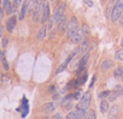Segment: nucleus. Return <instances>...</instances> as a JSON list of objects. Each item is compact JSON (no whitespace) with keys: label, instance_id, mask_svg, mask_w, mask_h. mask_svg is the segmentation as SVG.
I'll return each mask as SVG.
<instances>
[{"label":"nucleus","instance_id":"nucleus-29","mask_svg":"<svg viewBox=\"0 0 123 119\" xmlns=\"http://www.w3.org/2000/svg\"><path fill=\"white\" fill-rule=\"evenodd\" d=\"M81 28H82V30H83V33H85V34H87V35L89 34V28H88V26H87V24H83Z\"/></svg>","mask_w":123,"mask_h":119},{"label":"nucleus","instance_id":"nucleus-42","mask_svg":"<svg viewBox=\"0 0 123 119\" xmlns=\"http://www.w3.org/2000/svg\"><path fill=\"white\" fill-rule=\"evenodd\" d=\"M112 1H115V0H112Z\"/></svg>","mask_w":123,"mask_h":119},{"label":"nucleus","instance_id":"nucleus-33","mask_svg":"<svg viewBox=\"0 0 123 119\" xmlns=\"http://www.w3.org/2000/svg\"><path fill=\"white\" fill-rule=\"evenodd\" d=\"M7 43H9V39H7V38H3V46H4V47L7 45Z\"/></svg>","mask_w":123,"mask_h":119},{"label":"nucleus","instance_id":"nucleus-4","mask_svg":"<svg viewBox=\"0 0 123 119\" xmlns=\"http://www.w3.org/2000/svg\"><path fill=\"white\" fill-rule=\"evenodd\" d=\"M92 47H93V43H91L87 38H85V39H82V41H81L80 46L77 47V51H79V53L85 55V53L89 52Z\"/></svg>","mask_w":123,"mask_h":119},{"label":"nucleus","instance_id":"nucleus-27","mask_svg":"<svg viewBox=\"0 0 123 119\" xmlns=\"http://www.w3.org/2000/svg\"><path fill=\"white\" fill-rule=\"evenodd\" d=\"M87 119H95V112L93 109H89L87 112Z\"/></svg>","mask_w":123,"mask_h":119},{"label":"nucleus","instance_id":"nucleus-43","mask_svg":"<svg viewBox=\"0 0 123 119\" xmlns=\"http://www.w3.org/2000/svg\"><path fill=\"white\" fill-rule=\"evenodd\" d=\"M104 1H105V0H104Z\"/></svg>","mask_w":123,"mask_h":119},{"label":"nucleus","instance_id":"nucleus-25","mask_svg":"<svg viewBox=\"0 0 123 119\" xmlns=\"http://www.w3.org/2000/svg\"><path fill=\"white\" fill-rule=\"evenodd\" d=\"M22 5V0H13V3H12V7H13V12L17 10L18 6Z\"/></svg>","mask_w":123,"mask_h":119},{"label":"nucleus","instance_id":"nucleus-19","mask_svg":"<svg viewBox=\"0 0 123 119\" xmlns=\"http://www.w3.org/2000/svg\"><path fill=\"white\" fill-rule=\"evenodd\" d=\"M87 78H88V74L85 72L82 75H80L79 78H77V82H79V85H83L86 82H87Z\"/></svg>","mask_w":123,"mask_h":119},{"label":"nucleus","instance_id":"nucleus-14","mask_svg":"<svg viewBox=\"0 0 123 119\" xmlns=\"http://www.w3.org/2000/svg\"><path fill=\"white\" fill-rule=\"evenodd\" d=\"M46 34H47V27L43 24V26L39 29V32H37V35H36L37 40H43V39L46 38Z\"/></svg>","mask_w":123,"mask_h":119},{"label":"nucleus","instance_id":"nucleus-2","mask_svg":"<svg viewBox=\"0 0 123 119\" xmlns=\"http://www.w3.org/2000/svg\"><path fill=\"white\" fill-rule=\"evenodd\" d=\"M91 100H92V94H91L89 91H86V92L82 95V97H81L80 102L77 103L76 109L87 111V108H88V107H89V104H91Z\"/></svg>","mask_w":123,"mask_h":119},{"label":"nucleus","instance_id":"nucleus-32","mask_svg":"<svg viewBox=\"0 0 123 119\" xmlns=\"http://www.w3.org/2000/svg\"><path fill=\"white\" fill-rule=\"evenodd\" d=\"M48 92L54 94V92H55V85H51V86L48 88Z\"/></svg>","mask_w":123,"mask_h":119},{"label":"nucleus","instance_id":"nucleus-36","mask_svg":"<svg viewBox=\"0 0 123 119\" xmlns=\"http://www.w3.org/2000/svg\"><path fill=\"white\" fill-rule=\"evenodd\" d=\"M3 32H4V29H3L1 26H0V37H3Z\"/></svg>","mask_w":123,"mask_h":119},{"label":"nucleus","instance_id":"nucleus-31","mask_svg":"<svg viewBox=\"0 0 123 119\" xmlns=\"http://www.w3.org/2000/svg\"><path fill=\"white\" fill-rule=\"evenodd\" d=\"M51 119H63V115H62L60 113H57V114H54Z\"/></svg>","mask_w":123,"mask_h":119},{"label":"nucleus","instance_id":"nucleus-17","mask_svg":"<svg viewBox=\"0 0 123 119\" xmlns=\"http://www.w3.org/2000/svg\"><path fill=\"white\" fill-rule=\"evenodd\" d=\"M109 111V101L107 100H101L100 102V112L101 113H106Z\"/></svg>","mask_w":123,"mask_h":119},{"label":"nucleus","instance_id":"nucleus-13","mask_svg":"<svg viewBox=\"0 0 123 119\" xmlns=\"http://www.w3.org/2000/svg\"><path fill=\"white\" fill-rule=\"evenodd\" d=\"M57 27H58V30H59L60 33H65V30H67V28H68V21H67V18L64 17L63 20H62V21L57 24Z\"/></svg>","mask_w":123,"mask_h":119},{"label":"nucleus","instance_id":"nucleus-9","mask_svg":"<svg viewBox=\"0 0 123 119\" xmlns=\"http://www.w3.org/2000/svg\"><path fill=\"white\" fill-rule=\"evenodd\" d=\"M49 20V5L48 4H46L45 5V9H43V11H42V15H41V23L42 24H45L47 21Z\"/></svg>","mask_w":123,"mask_h":119},{"label":"nucleus","instance_id":"nucleus-40","mask_svg":"<svg viewBox=\"0 0 123 119\" xmlns=\"http://www.w3.org/2000/svg\"><path fill=\"white\" fill-rule=\"evenodd\" d=\"M121 46L123 47V38H122V40H121Z\"/></svg>","mask_w":123,"mask_h":119},{"label":"nucleus","instance_id":"nucleus-15","mask_svg":"<svg viewBox=\"0 0 123 119\" xmlns=\"http://www.w3.org/2000/svg\"><path fill=\"white\" fill-rule=\"evenodd\" d=\"M28 11V1L25 0L24 3H22V7H21V12H19V20H24L25 15Z\"/></svg>","mask_w":123,"mask_h":119},{"label":"nucleus","instance_id":"nucleus-6","mask_svg":"<svg viewBox=\"0 0 123 119\" xmlns=\"http://www.w3.org/2000/svg\"><path fill=\"white\" fill-rule=\"evenodd\" d=\"M45 5H46L45 1H43V0H41V1H39V4H37L35 11L33 12V21H34L35 23L41 20V15H42V11H43V9H45Z\"/></svg>","mask_w":123,"mask_h":119},{"label":"nucleus","instance_id":"nucleus-1","mask_svg":"<svg viewBox=\"0 0 123 119\" xmlns=\"http://www.w3.org/2000/svg\"><path fill=\"white\" fill-rule=\"evenodd\" d=\"M122 15H123V0H116V3L111 10V14H110V21L112 23L117 22L119 21Z\"/></svg>","mask_w":123,"mask_h":119},{"label":"nucleus","instance_id":"nucleus-7","mask_svg":"<svg viewBox=\"0 0 123 119\" xmlns=\"http://www.w3.org/2000/svg\"><path fill=\"white\" fill-rule=\"evenodd\" d=\"M82 39H83V30H82V28H77L76 32L70 38L71 43H74V44H79L80 41H82Z\"/></svg>","mask_w":123,"mask_h":119},{"label":"nucleus","instance_id":"nucleus-35","mask_svg":"<svg viewBox=\"0 0 123 119\" xmlns=\"http://www.w3.org/2000/svg\"><path fill=\"white\" fill-rule=\"evenodd\" d=\"M119 23H121V26H123V15H122L121 18H119Z\"/></svg>","mask_w":123,"mask_h":119},{"label":"nucleus","instance_id":"nucleus-3","mask_svg":"<svg viewBox=\"0 0 123 119\" xmlns=\"http://www.w3.org/2000/svg\"><path fill=\"white\" fill-rule=\"evenodd\" d=\"M65 17V4L64 3H62V4H59L58 5V7L55 9V11H54V15H53V21H54V23L55 24H58L62 20H63Z\"/></svg>","mask_w":123,"mask_h":119},{"label":"nucleus","instance_id":"nucleus-23","mask_svg":"<svg viewBox=\"0 0 123 119\" xmlns=\"http://www.w3.org/2000/svg\"><path fill=\"white\" fill-rule=\"evenodd\" d=\"M69 65L68 63H65V62H63V63H62L58 68H57V71H55V73L58 74V73H62V72H63V71H65L67 69V67H68Z\"/></svg>","mask_w":123,"mask_h":119},{"label":"nucleus","instance_id":"nucleus-16","mask_svg":"<svg viewBox=\"0 0 123 119\" xmlns=\"http://www.w3.org/2000/svg\"><path fill=\"white\" fill-rule=\"evenodd\" d=\"M112 66H113V63H112L111 60H105V61H103V63H101V71L106 72V71H109Z\"/></svg>","mask_w":123,"mask_h":119},{"label":"nucleus","instance_id":"nucleus-20","mask_svg":"<svg viewBox=\"0 0 123 119\" xmlns=\"http://www.w3.org/2000/svg\"><path fill=\"white\" fill-rule=\"evenodd\" d=\"M113 75H115L116 78H122V77H123V67H122V66L117 67V68L115 69V73H113Z\"/></svg>","mask_w":123,"mask_h":119},{"label":"nucleus","instance_id":"nucleus-8","mask_svg":"<svg viewBox=\"0 0 123 119\" xmlns=\"http://www.w3.org/2000/svg\"><path fill=\"white\" fill-rule=\"evenodd\" d=\"M1 7L4 9V11L7 15L13 14V7H12V4H11L10 0H1Z\"/></svg>","mask_w":123,"mask_h":119},{"label":"nucleus","instance_id":"nucleus-41","mask_svg":"<svg viewBox=\"0 0 123 119\" xmlns=\"http://www.w3.org/2000/svg\"><path fill=\"white\" fill-rule=\"evenodd\" d=\"M0 7H1V0H0Z\"/></svg>","mask_w":123,"mask_h":119},{"label":"nucleus","instance_id":"nucleus-10","mask_svg":"<svg viewBox=\"0 0 123 119\" xmlns=\"http://www.w3.org/2000/svg\"><path fill=\"white\" fill-rule=\"evenodd\" d=\"M16 22H17L16 16H11V17L7 20V22H6V29H7V32H9V33H11V32L15 29Z\"/></svg>","mask_w":123,"mask_h":119},{"label":"nucleus","instance_id":"nucleus-22","mask_svg":"<svg viewBox=\"0 0 123 119\" xmlns=\"http://www.w3.org/2000/svg\"><path fill=\"white\" fill-rule=\"evenodd\" d=\"M118 96H119V95H118V92H116V91H111V92H110V95H109V97H107V101H109V102H113Z\"/></svg>","mask_w":123,"mask_h":119},{"label":"nucleus","instance_id":"nucleus-28","mask_svg":"<svg viewBox=\"0 0 123 119\" xmlns=\"http://www.w3.org/2000/svg\"><path fill=\"white\" fill-rule=\"evenodd\" d=\"M83 3H85V5H87L88 7H93V6H94L93 0H83Z\"/></svg>","mask_w":123,"mask_h":119},{"label":"nucleus","instance_id":"nucleus-34","mask_svg":"<svg viewBox=\"0 0 123 119\" xmlns=\"http://www.w3.org/2000/svg\"><path fill=\"white\" fill-rule=\"evenodd\" d=\"M95 75H93V78H92V82H91V84H89V88H92L93 85H94V83H95Z\"/></svg>","mask_w":123,"mask_h":119},{"label":"nucleus","instance_id":"nucleus-30","mask_svg":"<svg viewBox=\"0 0 123 119\" xmlns=\"http://www.w3.org/2000/svg\"><path fill=\"white\" fill-rule=\"evenodd\" d=\"M3 63H4V68L6 69V71H9V68H10V66H9V63H7V61L5 60V57H4V60H3Z\"/></svg>","mask_w":123,"mask_h":119},{"label":"nucleus","instance_id":"nucleus-12","mask_svg":"<svg viewBox=\"0 0 123 119\" xmlns=\"http://www.w3.org/2000/svg\"><path fill=\"white\" fill-rule=\"evenodd\" d=\"M55 108H57V103L55 102H48V103H46L42 107V111L45 113H51V112H54Z\"/></svg>","mask_w":123,"mask_h":119},{"label":"nucleus","instance_id":"nucleus-39","mask_svg":"<svg viewBox=\"0 0 123 119\" xmlns=\"http://www.w3.org/2000/svg\"><path fill=\"white\" fill-rule=\"evenodd\" d=\"M118 95L121 96V95H123V86H122V89L119 90V92H118Z\"/></svg>","mask_w":123,"mask_h":119},{"label":"nucleus","instance_id":"nucleus-37","mask_svg":"<svg viewBox=\"0 0 123 119\" xmlns=\"http://www.w3.org/2000/svg\"><path fill=\"white\" fill-rule=\"evenodd\" d=\"M0 60H4V55H3L1 50H0Z\"/></svg>","mask_w":123,"mask_h":119},{"label":"nucleus","instance_id":"nucleus-24","mask_svg":"<svg viewBox=\"0 0 123 119\" xmlns=\"http://www.w3.org/2000/svg\"><path fill=\"white\" fill-rule=\"evenodd\" d=\"M110 92L111 91H109V90H105V91H101V92H99V98H101V100H105V97H109V95H110Z\"/></svg>","mask_w":123,"mask_h":119},{"label":"nucleus","instance_id":"nucleus-38","mask_svg":"<svg viewBox=\"0 0 123 119\" xmlns=\"http://www.w3.org/2000/svg\"><path fill=\"white\" fill-rule=\"evenodd\" d=\"M1 83H3V75H1V73H0V86H1Z\"/></svg>","mask_w":123,"mask_h":119},{"label":"nucleus","instance_id":"nucleus-26","mask_svg":"<svg viewBox=\"0 0 123 119\" xmlns=\"http://www.w3.org/2000/svg\"><path fill=\"white\" fill-rule=\"evenodd\" d=\"M73 96H74V100H81V97H82V91L76 90V91L73 94Z\"/></svg>","mask_w":123,"mask_h":119},{"label":"nucleus","instance_id":"nucleus-5","mask_svg":"<svg viewBox=\"0 0 123 119\" xmlns=\"http://www.w3.org/2000/svg\"><path fill=\"white\" fill-rule=\"evenodd\" d=\"M79 28V26H77V18L75 17V16H73L69 21H68V28H67V32H68V38H71L73 37V34L76 32V29Z\"/></svg>","mask_w":123,"mask_h":119},{"label":"nucleus","instance_id":"nucleus-11","mask_svg":"<svg viewBox=\"0 0 123 119\" xmlns=\"http://www.w3.org/2000/svg\"><path fill=\"white\" fill-rule=\"evenodd\" d=\"M37 4H39V0H29V1H28V11H27V14L28 15H33V12L35 11V9L37 6Z\"/></svg>","mask_w":123,"mask_h":119},{"label":"nucleus","instance_id":"nucleus-21","mask_svg":"<svg viewBox=\"0 0 123 119\" xmlns=\"http://www.w3.org/2000/svg\"><path fill=\"white\" fill-rule=\"evenodd\" d=\"M115 60H117V61H123V47L116 51V53H115Z\"/></svg>","mask_w":123,"mask_h":119},{"label":"nucleus","instance_id":"nucleus-18","mask_svg":"<svg viewBox=\"0 0 123 119\" xmlns=\"http://www.w3.org/2000/svg\"><path fill=\"white\" fill-rule=\"evenodd\" d=\"M118 111H119V107H118V106H116V104L112 106V107L109 109V118H110V119L113 118V117L118 113Z\"/></svg>","mask_w":123,"mask_h":119}]
</instances>
